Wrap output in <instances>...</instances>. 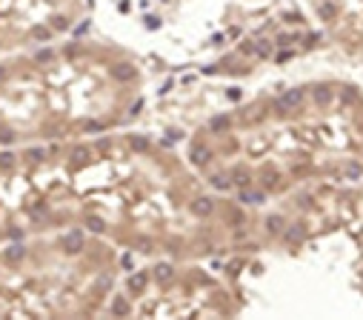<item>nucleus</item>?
<instances>
[{
    "instance_id": "nucleus-5",
    "label": "nucleus",
    "mask_w": 363,
    "mask_h": 320,
    "mask_svg": "<svg viewBox=\"0 0 363 320\" xmlns=\"http://www.w3.org/2000/svg\"><path fill=\"white\" fill-rule=\"evenodd\" d=\"M89 0H0V49L26 52L60 40Z\"/></svg>"
},
{
    "instance_id": "nucleus-3",
    "label": "nucleus",
    "mask_w": 363,
    "mask_h": 320,
    "mask_svg": "<svg viewBox=\"0 0 363 320\" xmlns=\"http://www.w3.org/2000/svg\"><path fill=\"white\" fill-rule=\"evenodd\" d=\"M143 69L112 43L55 40L0 66V143L49 146L112 132L143 98Z\"/></svg>"
},
{
    "instance_id": "nucleus-6",
    "label": "nucleus",
    "mask_w": 363,
    "mask_h": 320,
    "mask_svg": "<svg viewBox=\"0 0 363 320\" xmlns=\"http://www.w3.org/2000/svg\"><path fill=\"white\" fill-rule=\"evenodd\" d=\"M326 49L349 63H363V0H301Z\"/></svg>"
},
{
    "instance_id": "nucleus-1",
    "label": "nucleus",
    "mask_w": 363,
    "mask_h": 320,
    "mask_svg": "<svg viewBox=\"0 0 363 320\" xmlns=\"http://www.w3.org/2000/svg\"><path fill=\"white\" fill-rule=\"evenodd\" d=\"M6 200L38 226H80L112 246L166 258L220 252L243 217L174 152L146 135L23 146Z\"/></svg>"
},
{
    "instance_id": "nucleus-2",
    "label": "nucleus",
    "mask_w": 363,
    "mask_h": 320,
    "mask_svg": "<svg viewBox=\"0 0 363 320\" xmlns=\"http://www.w3.org/2000/svg\"><path fill=\"white\" fill-rule=\"evenodd\" d=\"M189 166L220 195L249 203L363 178V86L303 77L212 115L186 143Z\"/></svg>"
},
{
    "instance_id": "nucleus-4",
    "label": "nucleus",
    "mask_w": 363,
    "mask_h": 320,
    "mask_svg": "<svg viewBox=\"0 0 363 320\" xmlns=\"http://www.w3.org/2000/svg\"><path fill=\"white\" fill-rule=\"evenodd\" d=\"M112 244L80 226H29L0 255V312L23 317L95 314L112 297Z\"/></svg>"
}]
</instances>
